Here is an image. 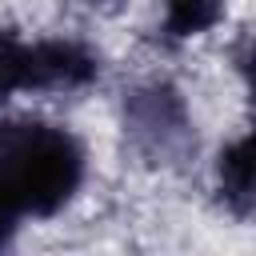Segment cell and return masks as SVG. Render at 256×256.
I'll return each mask as SVG.
<instances>
[{
	"mask_svg": "<svg viewBox=\"0 0 256 256\" xmlns=\"http://www.w3.org/2000/svg\"><path fill=\"white\" fill-rule=\"evenodd\" d=\"M84 184V144L48 120H0V204L48 220Z\"/></svg>",
	"mask_w": 256,
	"mask_h": 256,
	"instance_id": "1",
	"label": "cell"
},
{
	"mask_svg": "<svg viewBox=\"0 0 256 256\" xmlns=\"http://www.w3.org/2000/svg\"><path fill=\"white\" fill-rule=\"evenodd\" d=\"M100 76V56L64 36L20 40L0 28V104L16 92H76Z\"/></svg>",
	"mask_w": 256,
	"mask_h": 256,
	"instance_id": "2",
	"label": "cell"
},
{
	"mask_svg": "<svg viewBox=\"0 0 256 256\" xmlns=\"http://www.w3.org/2000/svg\"><path fill=\"white\" fill-rule=\"evenodd\" d=\"M124 132L132 148L152 164H180L192 140V116L176 84L148 80L124 96Z\"/></svg>",
	"mask_w": 256,
	"mask_h": 256,
	"instance_id": "3",
	"label": "cell"
},
{
	"mask_svg": "<svg viewBox=\"0 0 256 256\" xmlns=\"http://www.w3.org/2000/svg\"><path fill=\"white\" fill-rule=\"evenodd\" d=\"M216 192L228 212L252 216L256 212V128L236 136L216 160Z\"/></svg>",
	"mask_w": 256,
	"mask_h": 256,
	"instance_id": "4",
	"label": "cell"
},
{
	"mask_svg": "<svg viewBox=\"0 0 256 256\" xmlns=\"http://www.w3.org/2000/svg\"><path fill=\"white\" fill-rule=\"evenodd\" d=\"M224 16V0H168L164 4V36L168 40H192L216 28Z\"/></svg>",
	"mask_w": 256,
	"mask_h": 256,
	"instance_id": "5",
	"label": "cell"
},
{
	"mask_svg": "<svg viewBox=\"0 0 256 256\" xmlns=\"http://www.w3.org/2000/svg\"><path fill=\"white\" fill-rule=\"evenodd\" d=\"M16 232H20V216H12V212L0 204V256H8V252H12Z\"/></svg>",
	"mask_w": 256,
	"mask_h": 256,
	"instance_id": "6",
	"label": "cell"
},
{
	"mask_svg": "<svg viewBox=\"0 0 256 256\" xmlns=\"http://www.w3.org/2000/svg\"><path fill=\"white\" fill-rule=\"evenodd\" d=\"M240 76H244V88H248L252 108H256V40H248V48L240 56Z\"/></svg>",
	"mask_w": 256,
	"mask_h": 256,
	"instance_id": "7",
	"label": "cell"
},
{
	"mask_svg": "<svg viewBox=\"0 0 256 256\" xmlns=\"http://www.w3.org/2000/svg\"><path fill=\"white\" fill-rule=\"evenodd\" d=\"M92 4H96V0H92Z\"/></svg>",
	"mask_w": 256,
	"mask_h": 256,
	"instance_id": "8",
	"label": "cell"
}]
</instances>
